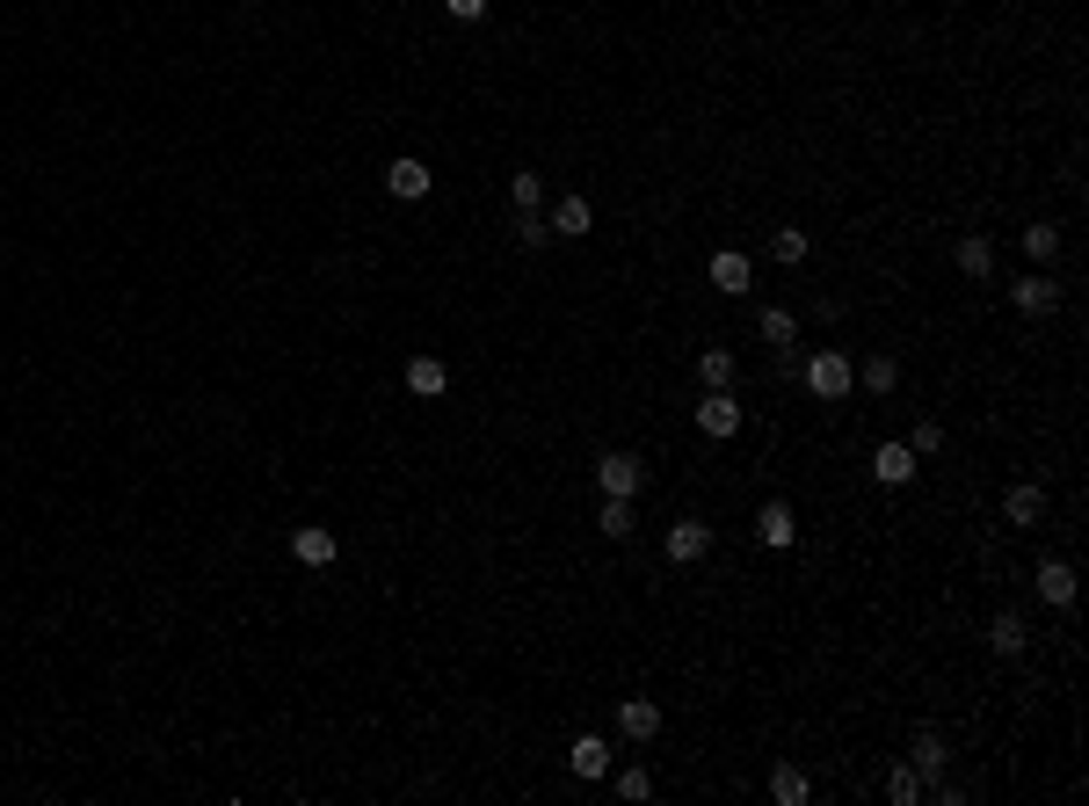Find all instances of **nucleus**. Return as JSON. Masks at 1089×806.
<instances>
[{"instance_id": "2eb2a0df", "label": "nucleus", "mask_w": 1089, "mask_h": 806, "mask_svg": "<svg viewBox=\"0 0 1089 806\" xmlns=\"http://www.w3.org/2000/svg\"><path fill=\"white\" fill-rule=\"evenodd\" d=\"M756 530H762V545H778V552H784V545L799 538V524H792V502H762V508H756Z\"/></svg>"}, {"instance_id": "0eeeda50", "label": "nucleus", "mask_w": 1089, "mask_h": 806, "mask_svg": "<svg viewBox=\"0 0 1089 806\" xmlns=\"http://www.w3.org/2000/svg\"><path fill=\"white\" fill-rule=\"evenodd\" d=\"M748 283H756V269H748V255H741V247H719V255H712V291H726V299H741Z\"/></svg>"}, {"instance_id": "a211bd4d", "label": "nucleus", "mask_w": 1089, "mask_h": 806, "mask_svg": "<svg viewBox=\"0 0 1089 806\" xmlns=\"http://www.w3.org/2000/svg\"><path fill=\"white\" fill-rule=\"evenodd\" d=\"M1003 516H1010V524H1046V487H1032V480L1010 487L1003 494Z\"/></svg>"}, {"instance_id": "c85d7f7f", "label": "nucleus", "mask_w": 1089, "mask_h": 806, "mask_svg": "<svg viewBox=\"0 0 1089 806\" xmlns=\"http://www.w3.org/2000/svg\"><path fill=\"white\" fill-rule=\"evenodd\" d=\"M908 451H916L922 465H930V458L944 451V429H937V421H916V429H908Z\"/></svg>"}, {"instance_id": "393cba45", "label": "nucleus", "mask_w": 1089, "mask_h": 806, "mask_svg": "<svg viewBox=\"0 0 1089 806\" xmlns=\"http://www.w3.org/2000/svg\"><path fill=\"white\" fill-rule=\"evenodd\" d=\"M596 530H604V538H632V502H624V494H604V516H596Z\"/></svg>"}, {"instance_id": "dca6fc26", "label": "nucleus", "mask_w": 1089, "mask_h": 806, "mask_svg": "<svg viewBox=\"0 0 1089 806\" xmlns=\"http://www.w3.org/2000/svg\"><path fill=\"white\" fill-rule=\"evenodd\" d=\"M987 647H995V654H1024V647H1032L1024 617L1017 611H995V617H987Z\"/></svg>"}, {"instance_id": "412c9836", "label": "nucleus", "mask_w": 1089, "mask_h": 806, "mask_svg": "<svg viewBox=\"0 0 1089 806\" xmlns=\"http://www.w3.org/2000/svg\"><path fill=\"white\" fill-rule=\"evenodd\" d=\"M857 386H865L872 400H886V393L900 386V364H894V356H865V364H857Z\"/></svg>"}, {"instance_id": "6e6552de", "label": "nucleus", "mask_w": 1089, "mask_h": 806, "mask_svg": "<svg viewBox=\"0 0 1089 806\" xmlns=\"http://www.w3.org/2000/svg\"><path fill=\"white\" fill-rule=\"evenodd\" d=\"M334 552H342V545H334V530H320V524L291 530V560H298V567H334Z\"/></svg>"}, {"instance_id": "20e7f679", "label": "nucleus", "mask_w": 1089, "mask_h": 806, "mask_svg": "<svg viewBox=\"0 0 1089 806\" xmlns=\"http://www.w3.org/2000/svg\"><path fill=\"white\" fill-rule=\"evenodd\" d=\"M705 552H712V524H697V516L669 524V560H675V567H697Z\"/></svg>"}, {"instance_id": "2f4dec72", "label": "nucleus", "mask_w": 1089, "mask_h": 806, "mask_svg": "<svg viewBox=\"0 0 1089 806\" xmlns=\"http://www.w3.org/2000/svg\"><path fill=\"white\" fill-rule=\"evenodd\" d=\"M444 8H450V15H458V22H480L487 8H494V0H444Z\"/></svg>"}, {"instance_id": "ddd939ff", "label": "nucleus", "mask_w": 1089, "mask_h": 806, "mask_svg": "<svg viewBox=\"0 0 1089 806\" xmlns=\"http://www.w3.org/2000/svg\"><path fill=\"white\" fill-rule=\"evenodd\" d=\"M567 763H574V777H610V741L604 734H574Z\"/></svg>"}, {"instance_id": "cd10ccee", "label": "nucleus", "mask_w": 1089, "mask_h": 806, "mask_svg": "<svg viewBox=\"0 0 1089 806\" xmlns=\"http://www.w3.org/2000/svg\"><path fill=\"white\" fill-rule=\"evenodd\" d=\"M1024 255H1032V262H1054V255H1060V233L1054 226H1024Z\"/></svg>"}, {"instance_id": "423d86ee", "label": "nucleus", "mask_w": 1089, "mask_h": 806, "mask_svg": "<svg viewBox=\"0 0 1089 806\" xmlns=\"http://www.w3.org/2000/svg\"><path fill=\"white\" fill-rule=\"evenodd\" d=\"M429 182H436V175H429V168H421L415 153H399L393 168H385V190H393L399 204H421V196H429Z\"/></svg>"}, {"instance_id": "f257e3e1", "label": "nucleus", "mask_w": 1089, "mask_h": 806, "mask_svg": "<svg viewBox=\"0 0 1089 806\" xmlns=\"http://www.w3.org/2000/svg\"><path fill=\"white\" fill-rule=\"evenodd\" d=\"M799 378H807L813 400H850V393H857V364H850L843 350H813L807 364H799Z\"/></svg>"}, {"instance_id": "aec40b11", "label": "nucleus", "mask_w": 1089, "mask_h": 806, "mask_svg": "<svg viewBox=\"0 0 1089 806\" xmlns=\"http://www.w3.org/2000/svg\"><path fill=\"white\" fill-rule=\"evenodd\" d=\"M756 334L770 342V350H792V342H799V320L784 313V305H762V313H756Z\"/></svg>"}, {"instance_id": "6ab92c4d", "label": "nucleus", "mask_w": 1089, "mask_h": 806, "mask_svg": "<svg viewBox=\"0 0 1089 806\" xmlns=\"http://www.w3.org/2000/svg\"><path fill=\"white\" fill-rule=\"evenodd\" d=\"M770 799H778V806H807V799H813V777L799 771V763H778V777H770Z\"/></svg>"}, {"instance_id": "f03ea898", "label": "nucleus", "mask_w": 1089, "mask_h": 806, "mask_svg": "<svg viewBox=\"0 0 1089 806\" xmlns=\"http://www.w3.org/2000/svg\"><path fill=\"white\" fill-rule=\"evenodd\" d=\"M596 487H604V494H624V502H640V487H647L640 451H604V458H596Z\"/></svg>"}, {"instance_id": "bb28decb", "label": "nucleus", "mask_w": 1089, "mask_h": 806, "mask_svg": "<svg viewBox=\"0 0 1089 806\" xmlns=\"http://www.w3.org/2000/svg\"><path fill=\"white\" fill-rule=\"evenodd\" d=\"M509 204L516 211H545V182L537 175H509Z\"/></svg>"}, {"instance_id": "c756f323", "label": "nucleus", "mask_w": 1089, "mask_h": 806, "mask_svg": "<svg viewBox=\"0 0 1089 806\" xmlns=\"http://www.w3.org/2000/svg\"><path fill=\"white\" fill-rule=\"evenodd\" d=\"M516 240L523 247H553V226H545L537 211H516Z\"/></svg>"}, {"instance_id": "7ed1b4c3", "label": "nucleus", "mask_w": 1089, "mask_h": 806, "mask_svg": "<svg viewBox=\"0 0 1089 806\" xmlns=\"http://www.w3.org/2000/svg\"><path fill=\"white\" fill-rule=\"evenodd\" d=\"M697 429H705L712 443L741 437V400H734V393H705V400H697Z\"/></svg>"}, {"instance_id": "39448f33", "label": "nucleus", "mask_w": 1089, "mask_h": 806, "mask_svg": "<svg viewBox=\"0 0 1089 806\" xmlns=\"http://www.w3.org/2000/svg\"><path fill=\"white\" fill-rule=\"evenodd\" d=\"M916 465H922V458L908 451V443H879V451H872V480H879V487H908Z\"/></svg>"}, {"instance_id": "1a4fd4ad", "label": "nucleus", "mask_w": 1089, "mask_h": 806, "mask_svg": "<svg viewBox=\"0 0 1089 806\" xmlns=\"http://www.w3.org/2000/svg\"><path fill=\"white\" fill-rule=\"evenodd\" d=\"M908 763L922 771V785H930V777H944V763H951L944 734H937V727H916V741H908Z\"/></svg>"}, {"instance_id": "4468645a", "label": "nucleus", "mask_w": 1089, "mask_h": 806, "mask_svg": "<svg viewBox=\"0 0 1089 806\" xmlns=\"http://www.w3.org/2000/svg\"><path fill=\"white\" fill-rule=\"evenodd\" d=\"M1038 597L1054 603V611H1068L1075 603V567L1068 560H1038Z\"/></svg>"}, {"instance_id": "4be33fe9", "label": "nucleus", "mask_w": 1089, "mask_h": 806, "mask_svg": "<svg viewBox=\"0 0 1089 806\" xmlns=\"http://www.w3.org/2000/svg\"><path fill=\"white\" fill-rule=\"evenodd\" d=\"M959 269H967V277H995V240H987V233H967V240H959Z\"/></svg>"}, {"instance_id": "7c9ffc66", "label": "nucleus", "mask_w": 1089, "mask_h": 806, "mask_svg": "<svg viewBox=\"0 0 1089 806\" xmlns=\"http://www.w3.org/2000/svg\"><path fill=\"white\" fill-rule=\"evenodd\" d=\"M618 799H654V777L647 771H618Z\"/></svg>"}, {"instance_id": "b1692460", "label": "nucleus", "mask_w": 1089, "mask_h": 806, "mask_svg": "<svg viewBox=\"0 0 1089 806\" xmlns=\"http://www.w3.org/2000/svg\"><path fill=\"white\" fill-rule=\"evenodd\" d=\"M770 255H778L784 269H799V262H807V255H813V240H807V233H799V226H778V233H770Z\"/></svg>"}, {"instance_id": "f8f14e48", "label": "nucleus", "mask_w": 1089, "mask_h": 806, "mask_svg": "<svg viewBox=\"0 0 1089 806\" xmlns=\"http://www.w3.org/2000/svg\"><path fill=\"white\" fill-rule=\"evenodd\" d=\"M1010 299H1017V313H1024V320H1046V313L1060 305V283H1054V277H1024Z\"/></svg>"}, {"instance_id": "a878e982", "label": "nucleus", "mask_w": 1089, "mask_h": 806, "mask_svg": "<svg viewBox=\"0 0 1089 806\" xmlns=\"http://www.w3.org/2000/svg\"><path fill=\"white\" fill-rule=\"evenodd\" d=\"M886 799H894V806H916L922 799V771H916V763H900V771L886 777Z\"/></svg>"}, {"instance_id": "9d476101", "label": "nucleus", "mask_w": 1089, "mask_h": 806, "mask_svg": "<svg viewBox=\"0 0 1089 806\" xmlns=\"http://www.w3.org/2000/svg\"><path fill=\"white\" fill-rule=\"evenodd\" d=\"M618 734L624 741H654L661 734V705L654 698H624L618 705Z\"/></svg>"}, {"instance_id": "5701e85b", "label": "nucleus", "mask_w": 1089, "mask_h": 806, "mask_svg": "<svg viewBox=\"0 0 1089 806\" xmlns=\"http://www.w3.org/2000/svg\"><path fill=\"white\" fill-rule=\"evenodd\" d=\"M697 378H705V393H726L734 386V350H697Z\"/></svg>"}, {"instance_id": "9b49d317", "label": "nucleus", "mask_w": 1089, "mask_h": 806, "mask_svg": "<svg viewBox=\"0 0 1089 806\" xmlns=\"http://www.w3.org/2000/svg\"><path fill=\"white\" fill-rule=\"evenodd\" d=\"M545 226H553V240H581V233L596 226V211H588L581 196H559V204L545 211Z\"/></svg>"}, {"instance_id": "f3484780", "label": "nucleus", "mask_w": 1089, "mask_h": 806, "mask_svg": "<svg viewBox=\"0 0 1089 806\" xmlns=\"http://www.w3.org/2000/svg\"><path fill=\"white\" fill-rule=\"evenodd\" d=\"M444 386H450L444 356H407V393H421V400H436Z\"/></svg>"}]
</instances>
